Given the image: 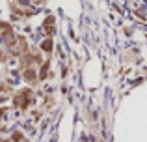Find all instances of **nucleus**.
<instances>
[{"mask_svg": "<svg viewBox=\"0 0 147 142\" xmlns=\"http://www.w3.org/2000/svg\"><path fill=\"white\" fill-rule=\"evenodd\" d=\"M34 77H36V73H34V71H26V79H34Z\"/></svg>", "mask_w": 147, "mask_h": 142, "instance_id": "nucleus-2", "label": "nucleus"}, {"mask_svg": "<svg viewBox=\"0 0 147 142\" xmlns=\"http://www.w3.org/2000/svg\"><path fill=\"white\" fill-rule=\"evenodd\" d=\"M0 118H2V110H0Z\"/></svg>", "mask_w": 147, "mask_h": 142, "instance_id": "nucleus-3", "label": "nucleus"}, {"mask_svg": "<svg viewBox=\"0 0 147 142\" xmlns=\"http://www.w3.org/2000/svg\"><path fill=\"white\" fill-rule=\"evenodd\" d=\"M50 47H52V43H50V39H47V41H43V51H50Z\"/></svg>", "mask_w": 147, "mask_h": 142, "instance_id": "nucleus-1", "label": "nucleus"}]
</instances>
